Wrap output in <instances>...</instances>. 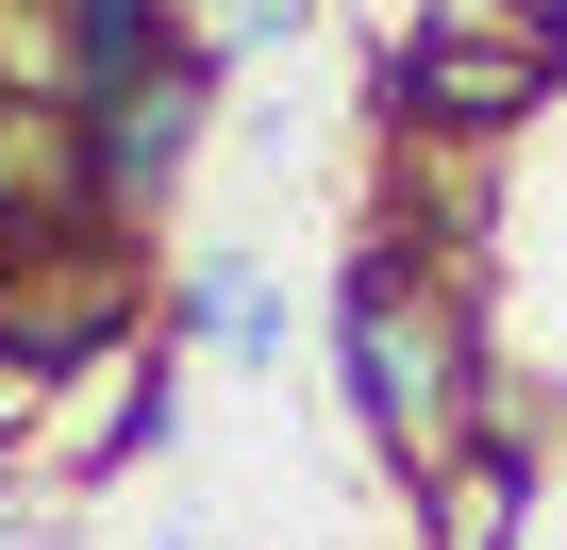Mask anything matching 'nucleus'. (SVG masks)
Returning <instances> with one entry per match:
<instances>
[{
  "label": "nucleus",
  "instance_id": "obj_3",
  "mask_svg": "<svg viewBox=\"0 0 567 550\" xmlns=\"http://www.w3.org/2000/svg\"><path fill=\"white\" fill-rule=\"evenodd\" d=\"M534 101H550V51H534V34H434V18H417V34L384 51V117H401L417 151H484V134H517Z\"/></svg>",
  "mask_w": 567,
  "mask_h": 550
},
{
  "label": "nucleus",
  "instance_id": "obj_5",
  "mask_svg": "<svg viewBox=\"0 0 567 550\" xmlns=\"http://www.w3.org/2000/svg\"><path fill=\"white\" fill-rule=\"evenodd\" d=\"M167 334H184V351H234V367H284V301H267V267H234V250H200V267H184Z\"/></svg>",
  "mask_w": 567,
  "mask_h": 550
},
{
  "label": "nucleus",
  "instance_id": "obj_6",
  "mask_svg": "<svg viewBox=\"0 0 567 550\" xmlns=\"http://www.w3.org/2000/svg\"><path fill=\"white\" fill-rule=\"evenodd\" d=\"M284 34H301V0H200V18H184V51H217V68H250Z\"/></svg>",
  "mask_w": 567,
  "mask_h": 550
},
{
  "label": "nucleus",
  "instance_id": "obj_9",
  "mask_svg": "<svg viewBox=\"0 0 567 550\" xmlns=\"http://www.w3.org/2000/svg\"><path fill=\"white\" fill-rule=\"evenodd\" d=\"M151 550H200V533H151Z\"/></svg>",
  "mask_w": 567,
  "mask_h": 550
},
{
  "label": "nucleus",
  "instance_id": "obj_8",
  "mask_svg": "<svg viewBox=\"0 0 567 550\" xmlns=\"http://www.w3.org/2000/svg\"><path fill=\"white\" fill-rule=\"evenodd\" d=\"M534 51H550V84H567V0H550V18H534Z\"/></svg>",
  "mask_w": 567,
  "mask_h": 550
},
{
  "label": "nucleus",
  "instance_id": "obj_4",
  "mask_svg": "<svg viewBox=\"0 0 567 550\" xmlns=\"http://www.w3.org/2000/svg\"><path fill=\"white\" fill-rule=\"evenodd\" d=\"M534 467H550V450H534L517 417H484L451 467H417V550H517V533H534Z\"/></svg>",
  "mask_w": 567,
  "mask_h": 550
},
{
  "label": "nucleus",
  "instance_id": "obj_7",
  "mask_svg": "<svg viewBox=\"0 0 567 550\" xmlns=\"http://www.w3.org/2000/svg\"><path fill=\"white\" fill-rule=\"evenodd\" d=\"M34 401H51V384L18 367V334H0V450H18V434H34Z\"/></svg>",
  "mask_w": 567,
  "mask_h": 550
},
{
  "label": "nucleus",
  "instance_id": "obj_1",
  "mask_svg": "<svg viewBox=\"0 0 567 550\" xmlns=\"http://www.w3.org/2000/svg\"><path fill=\"white\" fill-rule=\"evenodd\" d=\"M334 384H351V434L417 484V467H451L501 401H484V318H467V284H451V250H417V234H368L351 250V284H334Z\"/></svg>",
  "mask_w": 567,
  "mask_h": 550
},
{
  "label": "nucleus",
  "instance_id": "obj_2",
  "mask_svg": "<svg viewBox=\"0 0 567 550\" xmlns=\"http://www.w3.org/2000/svg\"><path fill=\"white\" fill-rule=\"evenodd\" d=\"M68 117H84V234H134L184 184V151L217 134V51H151V68L84 84Z\"/></svg>",
  "mask_w": 567,
  "mask_h": 550
}]
</instances>
